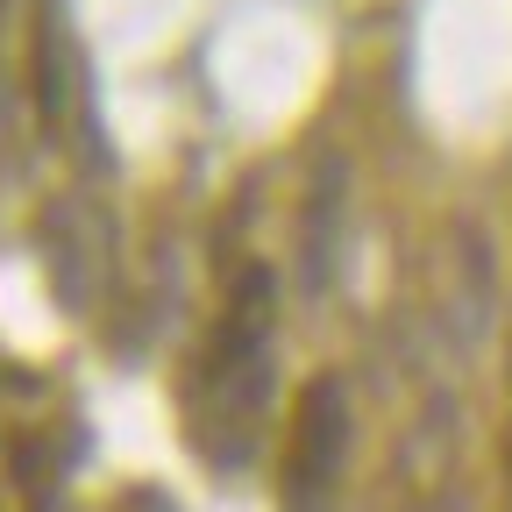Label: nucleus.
Wrapping results in <instances>:
<instances>
[{"mask_svg":"<svg viewBox=\"0 0 512 512\" xmlns=\"http://www.w3.org/2000/svg\"><path fill=\"white\" fill-rule=\"evenodd\" d=\"M264 406H271V271L249 264L228 292L207 356L192 363V448L235 470L249 456Z\"/></svg>","mask_w":512,"mask_h":512,"instance_id":"nucleus-1","label":"nucleus"},{"mask_svg":"<svg viewBox=\"0 0 512 512\" xmlns=\"http://www.w3.org/2000/svg\"><path fill=\"white\" fill-rule=\"evenodd\" d=\"M79 64H72V36H64L57 15H43L36 29V57H29V100H36V121H43V136H57L64 114H72V93H79Z\"/></svg>","mask_w":512,"mask_h":512,"instance_id":"nucleus-5","label":"nucleus"},{"mask_svg":"<svg viewBox=\"0 0 512 512\" xmlns=\"http://www.w3.org/2000/svg\"><path fill=\"white\" fill-rule=\"evenodd\" d=\"M342 221H349V164L328 157L306 192V228H299V271H306V292H328L335 278V249H342Z\"/></svg>","mask_w":512,"mask_h":512,"instance_id":"nucleus-4","label":"nucleus"},{"mask_svg":"<svg viewBox=\"0 0 512 512\" xmlns=\"http://www.w3.org/2000/svg\"><path fill=\"white\" fill-rule=\"evenodd\" d=\"M342 456H349V392H342V377H313L299 413H292V456H285L292 512H306V505H320L335 491Z\"/></svg>","mask_w":512,"mask_h":512,"instance_id":"nucleus-2","label":"nucleus"},{"mask_svg":"<svg viewBox=\"0 0 512 512\" xmlns=\"http://www.w3.org/2000/svg\"><path fill=\"white\" fill-rule=\"evenodd\" d=\"M86 228H100V214L86 207H72V200H57L50 207V221H43V249H50V285H57V299L64 306H93L100 299V285H107V249L114 242H93L86 249Z\"/></svg>","mask_w":512,"mask_h":512,"instance_id":"nucleus-3","label":"nucleus"}]
</instances>
